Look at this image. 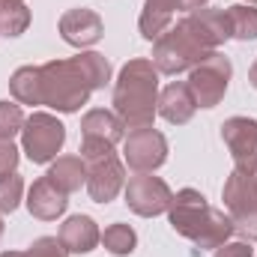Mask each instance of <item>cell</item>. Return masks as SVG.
Here are the masks:
<instances>
[{
	"instance_id": "cell-12",
	"label": "cell",
	"mask_w": 257,
	"mask_h": 257,
	"mask_svg": "<svg viewBox=\"0 0 257 257\" xmlns=\"http://www.w3.org/2000/svg\"><path fill=\"white\" fill-rule=\"evenodd\" d=\"M60 36L63 42L75 45V48H87V45H96L105 33V24L99 18V12L87 9V6H75V9H66L60 15Z\"/></svg>"
},
{
	"instance_id": "cell-20",
	"label": "cell",
	"mask_w": 257,
	"mask_h": 257,
	"mask_svg": "<svg viewBox=\"0 0 257 257\" xmlns=\"http://www.w3.org/2000/svg\"><path fill=\"white\" fill-rule=\"evenodd\" d=\"M227 21H230V39H239V42L257 39V6L251 3L227 6Z\"/></svg>"
},
{
	"instance_id": "cell-5",
	"label": "cell",
	"mask_w": 257,
	"mask_h": 257,
	"mask_svg": "<svg viewBox=\"0 0 257 257\" xmlns=\"http://www.w3.org/2000/svg\"><path fill=\"white\" fill-rule=\"evenodd\" d=\"M221 200L233 221V230L245 236V242H257V174L233 168V174L224 180Z\"/></svg>"
},
{
	"instance_id": "cell-24",
	"label": "cell",
	"mask_w": 257,
	"mask_h": 257,
	"mask_svg": "<svg viewBox=\"0 0 257 257\" xmlns=\"http://www.w3.org/2000/svg\"><path fill=\"white\" fill-rule=\"evenodd\" d=\"M21 194H24V180H21L18 174L0 180V215L15 212L18 203H21Z\"/></svg>"
},
{
	"instance_id": "cell-8",
	"label": "cell",
	"mask_w": 257,
	"mask_h": 257,
	"mask_svg": "<svg viewBox=\"0 0 257 257\" xmlns=\"http://www.w3.org/2000/svg\"><path fill=\"white\" fill-rule=\"evenodd\" d=\"M123 162L135 174H153L168 162V138L159 128H128L123 138Z\"/></svg>"
},
{
	"instance_id": "cell-2",
	"label": "cell",
	"mask_w": 257,
	"mask_h": 257,
	"mask_svg": "<svg viewBox=\"0 0 257 257\" xmlns=\"http://www.w3.org/2000/svg\"><path fill=\"white\" fill-rule=\"evenodd\" d=\"M39 81L42 105L60 114H75L81 105L90 102L93 90H102L111 81V63L99 51H81L78 57L39 66Z\"/></svg>"
},
{
	"instance_id": "cell-13",
	"label": "cell",
	"mask_w": 257,
	"mask_h": 257,
	"mask_svg": "<svg viewBox=\"0 0 257 257\" xmlns=\"http://www.w3.org/2000/svg\"><path fill=\"white\" fill-rule=\"evenodd\" d=\"M66 206H69V194L63 189H57L48 177L36 180L27 192V209L39 221H57L66 212Z\"/></svg>"
},
{
	"instance_id": "cell-22",
	"label": "cell",
	"mask_w": 257,
	"mask_h": 257,
	"mask_svg": "<svg viewBox=\"0 0 257 257\" xmlns=\"http://www.w3.org/2000/svg\"><path fill=\"white\" fill-rule=\"evenodd\" d=\"M27 27H30V9H27L24 3H21V6H3V9H0V36L15 39V36H21Z\"/></svg>"
},
{
	"instance_id": "cell-11",
	"label": "cell",
	"mask_w": 257,
	"mask_h": 257,
	"mask_svg": "<svg viewBox=\"0 0 257 257\" xmlns=\"http://www.w3.org/2000/svg\"><path fill=\"white\" fill-rule=\"evenodd\" d=\"M221 141L227 144L236 171L257 174V120L230 117L221 123Z\"/></svg>"
},
{
	"instance_id": "cell-27",
	"label": "cell",
	"mask_w": 257,
	"mask_h": 257,
	"mask_svg": "<svg viewBox=\"0 0 257 257\" xmlns=\"http://www.w3.org/2000/svg\"><path fill=\"white\" fill-rule=\"evenodd\" d=\"M212 257H254V248L248 245V242H224V245H218L215 248V254Z\"/></svg>"
},
{
	"instance_id": "cell-7",
	"label": "cell",
	"mask_w": 257,
	"mask_h": 257,
	"mask_svg": "<svg viewBox=\"0 0 257 257\" xmlns=\"http://www.w3.org/2000/svg\"><path fill=\"white\" fill-rule=\"evenodd\" d=\"M230 75H233V66L221 51H212L194 69H189V81L186 84L192 90L197 108H215L224 99L227 87H230Z\"/></svg>"
},
{
	"instance_id": "cell-26",
	"label": "cell",
	"mask_w": 257,
	"mask_h": 257,
	"mask_svg": "<svg viewBox=\"0 0 257 257\" xmlns=\"http://www.w3.org/2000/svg\"><path fill=\"white\" fill-rule=\"evenodd\" d=\"M21 150L12 144V141H6V138H0V180H6V177H12L15 171H18V156Z\"/></svg>"
},
{
	"instance_id": "cell-6",
	"label": "cell",
	"mask_w": 257,
	"mask_h": 257,
	"mask_svg": "<svg viewBox=\"0 0 257 257\" xmlns=\"http://www.w3.org/2000/svg\"><path fill=\"white\" fill-rule=\"evenodd\" d=\"M66 144V126L48 111H33L24 128H21V153H27V159L33 165H45L54 162L57 153Z\"/></svg>"
},
{
	"instance_id": "cell-17",
	"label": "cell",
	"mask_w": 257,
	"mask_h": 257,
	"mask_svg": "<svg viewBox=\"0 0 257 257\" xmlns=\"http://www.w3.org/2000/svg\"><path fill=\"white\" fill-rule=\"evenodd\" d=\"M180 0H144V9H141V18H138V30L147 42H156L171 24H174V15L180 12Z\"/></svg>"
},
{
	"instance_id": "cell-30",
	"label": "cell",
	"mask_w": 257,
	"mask_h": 257,
	"mask_svg": "<svg viewBox=\"0 0 257 257\" xmlns=\"http://www.w3.org/2000/svg\"><path fill=\"white\" fill-rule=\"evenodd\" d=\"M0 257H30L27 251H3Z\"/></svg>"
},
{
	"instance_id": "cell-31",
	"label": "cell",
	"mask_w": 257,
	"mask_h": 257,
	"mask_svg": "<svg viewBox=\"0 0 257 257\" xmlns=\"http://www.w3.org/2000/svg\"><path fill=\"white\" fill-rule=\"evenodd\" d=\"M21 3H24V0H0V9H3V6H21Z\"/></svg>"
},
{
	"instance_id": "cell-25",
	"label": "cell",
	"mask_w": 257,
	"mask_h": 257,
	"mask_svg": "<svg viewBox=\"0 0 257 257\" xmlns=\"http://www.w3.org/2000/svg\"><path fill=\"white\" fill-rule=\"evenodd\" d=\"M27 254L30 257H69V251L63 248V242L57 236H39V239H33Z\"/></svg>"
},
{
	"instance_id": "cell-1",
	"label": "cell",
	"mask_w": 257,
	"mask_h": 257,
	"mask_svg": "<svg viewBox=\"0 0 257 257\" xmlns=\"http://www.w3.org/2000/svg\"><path fill=\"white\" fill-rule=\"evenodd\" d=\"M227 39H230L227 9L200 6L194 12H186L153 42V66L162 75L189 72L203 57L218 51V45H224Z\"/></svg>"
},
{
	"instance_id": "cell-23",
	"label": "cell",
	"mask_w": 257,
	"mask_h": 257,
	"mask_svg": "<svg viewBox=\"0 0 257 257\" xmlns=\"http://www.w3.org/2000/svg\"><path fill=\"white\" fill-rule=\"evenodd\" d=\"M24 111H21V105L18 102H0V138H6V141H12L15 135H21V128H24Z\"/></svg>"
},
{
	"instance_id": "cell-10",
	"label": "cell",
	"mask_w": 257,
	"mask_h": 257,
	"mask_svg": "<svg viewBox=\"0 0 257 257\" xmlns=\"http://www.w3.org/2000/svg\"><path fill=\"white\" fill-rule=\"evenodd\" d=\"M126 189V165L117 159V153L87 159V192L96 203H111Z\"/></svg>"
},
{
	"instance_id": "cell-3",
	"label": "cell",
	"mask_w": 257,
	"mask_h": 257,
	"mask_svg": "<svg viewBox=\"0 0 257 257\" xmlns=\"http://www.w3.org/2000/svg\"><path fill=\"white\" fill-rule=\"evenodd\" d=\"M159 69L153 60L135 57L128 60L117 81H114V114L123 120L126 128L153 126L159 114Z\"/></svg>"
},
{
	"instance_id": "cell-16",
	"label": "cell",
	"mask_w": 257,
	"mask_h": 257,
	"mask_svg": "<svg viewBox=\"0 0 257 257\" xmlns=\"http://www.w3.org/2000/svg\"><path fill=\"white\" fill-rule=\"evenodd\" d=\"M81 138H84V141H102V144L117 147V144L126 138V126H123V120H120L114 111L93 108V111H87L84 120H81Z\"/></svg>"
},
{
	"instance_id": "cell-33",
	"label": "cell",
	"mask_w": 257,
	"mask_h": 257,
	"mask_svg": "<svg viewBox=\"0 0 257 257\" xmlns=\"http://www.w3.org/2000/svg\"><path fill=\"white\" fill-rule=\"evenodd\" d=\"M245 3H251V6H254V3H257V0H245Z\"/></svg>"
},
{
	"instance_id": "cell-21",
	"label": "cell",
	"mask_w": 257,
	"mask_h": 257,
	"mask_svg": "<svg viewBox=\"0 0 257 257\" xmlns=\"http://www.w3.org/2000/svg\"><path fill=\"white\" fill-rule=\"evenodd\" d=\"M102 245H105V251H111L114 257H128L138 248V233L128 224H123V221L108 224L105 233H102Z\"/></svg>"
},
{
	"instance_id": "cell-29",
	"label": "cell",
	"mask_w": 257,
	"mask_h": 257,
	"mask_svg": "<svg viewBox=\"0 0 257 257\" xmlns=\"http://www.w3.org/2000/svg\"><path fill=\"white\" fill-rule=\"evenodd\" d=\"M248 81H251V87L257 90V60H254V66H251V72H248Z\"/></svg>"
},
{
	"instance_id": "cell-15",
	"label": "cell",
	"mask_w": 257,
	"mask_h": 257,
	"mask_svg": "<svg viewBox=\"0 0 257 257\" xmlns=\"http://www.w3.org/2000/svg\"><path fill=\"white\" fill-rule=\"evenodd\" d=\"M197 111L192 90L186 81H171L162 93H159V114L171 123V126H186Z\"/></svg>"
},
{
	"instance_id": "cell-28",
	"label": "cell",
	"mask_w": 257,
	"mask_h": 257,
	"mask_svg": "<svg viewBox=\"0 0 257 257\" xmlns=\"http://www.w3.org/2000/svg\"><path fill=\"white\" fill-rule=\"evenodd\" d=\"M209 0H180V6H183V12H194V9H200V6H206Z\"/></svg>"
},
{
	"instance_id": "cell-14",
	"label": "cell",
	"mask_w": 257,
	"mask_h": 257,
	"mask_svg": "<svg viewBox=\"0 0 257 257\" xmlns=\"http://www.w3.org/2000/svg\"><path fill=\"white\" fill-rule=\"evenodd\" d=\"M57 239L63 242V248L69 254H90L102 242V233H99V224L90 215H69L60 224Z\"/></svg>"
},
{
	"instance_id": "cell-32",
	"label": "cell",
	"mask_w": 257,
	"mask_h": 257,
	"mask_svg": "<svg viewBox=\"0 0 257 257\" xmlns=\"http://www.w3.org/2000/svg\"><path fill=\"white\" fill-rule=\"evenodd\" d=\"M0 239H3V215H0Z\"/></svg>"
},
{
	"instance_id": "cell-4",
	"label": "cell",
	"mask_w": 257,
	"mask_h": 257,
	"mask_svg": "<svg viewBox=\"0 0 257 257\" xmlns=\"http://www.w3.org/2000/svg\"><path fill=\"white\" fill-rule=\"evenodd\" d=\"M168 221L180 236L192 239L197 248H212V251L236 233L230 215L209 206L197 189H180L174 194L168 206Z\"/></svg>"
},
{
	"instance_id": "cell-19",
	"label": "cell",
	"mask_w": 257,
	"mask_h": 257,
	"mask_svg": "<svg viewBox=\"0 0 257 257\" xmlns=\"http://www.w3.org/2000/svg\"><path fill=\"white\" fill-rule=\"evenodd\" d=\"M9 90L18 105H42V81H39V66H21L9 78Z\"/></svg>"
},
{
	"instance_id": "cell-9",
	"label": "cell",
	"mask_w": 257,
	"mask_h": 257,
	"mask_svg": "<svg viewBox=\"0 0 257 257\" xmlns=\"http://www.w3.org/2000/svg\"><path fill=\"white\" fill-rule=\"evenodd\" d=\"M126 203L135 215H144V218H156L162 212H168L174 192L171 186L162 180V177H153V174H135L126 183Z\"/></svg>"
},
{
	"instance_id": "cell-18",
	"label": "cell",
	"mask_w": 257,
	"mask_h": 257,
	"mask_svg": "<svg viewBox=\"0 0 257 257\" xmlns=\"http://www.w3.org/2000/svg\"><path fill=\"white\" fill-rule=\"evenodd\" d=\"M57 189H63L66 194L78 192L81 186H87V162L81 156H57L45 174Z\"/></svg>"
}]
</instances>
